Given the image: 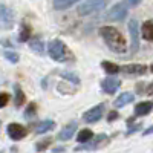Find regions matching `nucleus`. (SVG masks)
Instances as JSON below:
<instances>
[{
  "label": "nucleus",
  "instance_id": "1",
  "mask_svg": "<svg viewBox=\"0 0 153 153\" xmlns=\"http://www.w3.org/2000/svg\"><path fill=\"white\" fill-rule=\"evenodd\" d=\"M100 35L103 37V40L106 42V45L117 54H124L127 51V45L124 37L121 35V32L118 29H115L112 26H103L100 28Z\"/></svg>",
  "mask_w": 153,
  "mask_h": 153
},
{
  "label": "nucleus",
  "instance_id": "2",
  "mask_svg": "<svg viewBox=\"0 0 153 153\" xmlns=\"http://www.w3.org/2000/svg\"><path fill=\"white\" fill-rule=\"evenodd\" d=\"M49 55L52 60H55L58 63H66V61H71L74 58L69 48L61 40H52L49 43Z\"/></svg>",
  "mask_w": 153,
  "mask_h": 153
},
{
  "label": "nucleus",
  "instance_id": "3",
  "mask_svg": "<svg viewBox=\"0 0 153 153\" xmlns=\"http://www.w3.org/2000/svg\"><path fill=\"white\" fill-rule=\"evenodd\" d=\"M107 3V0H87L83 5L78 6V14L80 16H89L97 11H101Z\"/></svg>",
  "mask_w": 153,
  "mask_h": 153
},
{
  "label": "nucleus",
  "instance_id": "4",
  "mask_svg": "<svg viewBox=\"0 0 153 153\" xmlns=\"http://www.w3.org/2000/svg\"><path fill=\"white\" fill-rule=\"evenodd\" d=\"M14 25V12L8 6L0 5V28L2 29H11Z\"/></svg>",
  "mask_w": 153,
  "mask_h": 153
},
{
  "label": "nucleus",
  "instance_id": "5",
  "mask_svg": "<svg viewBox=\"0 0 153 153\" xmlns=\"http://www.w3.org/2000/svg\"><path fill=\"white\" fill-rule=\"evenodd\" d=\"M127 16V6L124 3H117L115 6H112V9L106 14V20H123Z\"/></svg>",
  "mask_w": 153,
  "mask_h": 153
},
{
  "label": "nucleus",
  "instance_id": "6",
  "mask_svg": "<svg viewBox=\"0 0 153 153\" xmlns=\"http://www.w3.org/2000/svg\"><path fill=\"white\" fill-rule=\"evenodd\" d=\"M129 32L132 37V54H135L139 46V29H138V22L135 19L129 22Z\"/></svg>",
  "mask_w": 153,
  "mask_h": 153
},
{
  "label": "nucleus",
  "instance_id": "7",
  "mask_svg": "<svg viewBox=\"0 0 153 153\" xmlns=\"http://www.w3.org/2000/svg\"><path fill=\"white\" fill-rule=\"evenodd\" d=\"M103 113H104V104H100V106L87 110L84 113V121L86 123H97V121H100L101 117H103Z\"/></svg>",
  "mask_w": 153,
  "mask_h": 153
},
{
  "label": "nucleus",
  "instance_id": "8",
  "mask_svg": "<svg viewBox=\"0 0 153 153\" xmlns=\"http://www.w3.org/2000/svg\"><path fill=\"white\" fill-rule=\"evenodd\" d=\"M8 135L12 138V139H22V138H25L26 136V129L22 126V124H17V123H14V124H9L8 126Z\"/></svg>",
  "mask_w": 153,
  "mask_h": 153
},
{
  "label": "nucleus",
  "instance_id": "9",
  "mask_svg": "<svg viewBox=\"0 0 153 153\" xmlns=\"http://www.w3.org/2000/svg\"><path fill=\"white\" fill-rule=\"evenodd\" d=\"M120 71H123L124 74H130V75H143L147 72V66L144 65H127L120 68Z\"/></svg>",
  "mask_w": 153,
  "mask_h": 153
},
{
  "label": "nucleus",
  "instance_id": "10",
  "mask_svg": "<svg viewBox=\"0 0 153 153\" xmlns=\"http://www.w3.org/2000/svg\"><path fill=\"white\" fill-rule=\"evenodd\" d=\"M120 84H121V81L117 80V78H106L101 86H103V91L106 94H113V92H117V89L120 87Z\"/></svg>",
  "mask_w": 153,
  "mask_h": 153
},
{
  "label": "nucleus",
  "instance_id": "11",
  "mask_svg": "<svg viewBox=\"0 0 153 153\" xmlns=\"http://www.w3.org/2000/svg\"><path fill=\"white\" fill-rule=\"evenodd\" d=\"M75 129H76V123H69L65 129L58 133V139L60 141H66V139L72 138V135L75 133Z\"/></svg>",
  "mask_w": 153,
  "mask_h": 153
},
{
  "label": "nucleus",
  "instance_id": "12",
  "mask_svg": "<svg viewBox=\"0 0 153 153\" xmlns=\"http://www.w3.org/2000/svg\"><path fill=\"white\" fill-rule=\"evenodd\" d=\"M141 32H143V37L146 38V40L153 42V19L144 22L143 28H141Z\"/></svg>",
  "mask_w": 153,
  "mask_h": 153
},
{
  "label": "nucleus",
  "instance_id": "13",
  "mask_svg": "<svg viewBox=\"0 0 153 153\" xmlns=\"http://www.w3.org/2000/svg\"><path fill=\"white\" fill-rule=\"evenodd\" d=\"M152 109H153V104L150 103V101H143V103L136 104V107H135V115H138V117H143V115H147Z\"/></svg>",
  "mask_w": 153,
  "mask_h": 153
},
{
  "label": "nucleus",
  "instance_id": "14",
  "mask_svg": "<svg viewBox=\"0 0 153 153\" xmlns=\"http://www.w3.org/2000/svg\"><path fill=\"white\" fill-rule=\"evenodd\" d=\"M133 98H135L133 94H130V92H124L123 95H120V97L117 98V101H115V107H124L126 104L132 103Z\"/></svg>",
  "mask_w": 153,
  "mask_h": 153
},
{
  "label": "nucleus",
  "instance_id": "15",
  "mask_svg": "<svg viewBox=\"0 0 153 153\" xmlns=\"http://www.w3.org/2000/svg\"><path fill=\"white\" fill-rule=\"evenodd\" d=\"M54 127H55V123H54V121H43V123H40V124L37 126L35 133H38V135L46 133V132H49V130H52Z\"/></svg>",
  "mask_w": 153,
  "mask_h": 153
},
{
  "label": "nucleus",
  "instance_id": "16",
  "mask_svg": "<svg viewBox=\"0 0 153 153\" xmlns=\"http://www.w3.org/2000/svg\"><path fill=\"white\" fill-rule=\"evenodd\" d=\"M107 141H109V138H107L106 135H98V136L95 138V143H94L92 146H86V147H81V149H98V147H101V146H106ZM81 149H80V150H81Z\"/></svg>",
  "mask_w": 153,
  "mask_h": 153
},
{
  "label": "nucleus",
  "instance_id": "17",
  "mask_svg": "<svg viewBox=\"0 0 153 153\" xmlns=\"http://www.w3.org/2000/svg\"><path fill=\"white\" fill-rule=\"evenodd\" d=\"M78 0H54V8L55 9H68L74 3H76Z\"/></svg>",
  "mask_w": 153,
  "mask_h": 153
},
{
  "label": "nucleus",
  "instance_id": "18",
  "mask_svg": "<svg viewBox=\"0 0 153 153\" xmlns=\"http://www.w3.org/2000/svg\"><path fill=\"white\" fill-rule=\"evenodd\" d=\"M29 48L34 51V52H37L38 55H42V54L45 52V49H43V42L38 40V38H34V40H31Z\"/></svg>",
  "mask_w": 153,
  "mask_h": 153
},
{
  "label": "nucleus",
  "instance_id": "19",
  "mask_svg": "<svg viewBox=\"0 0 153 153\" xmlns=\"http://www.w3.org/2000/svg\"><path fill=\"white\" fill-rule=\"evenodd\" d=\"M94 138V133H92V130H89V129H84V130H81L80 133H78V143H81V144H84V143H87V141H91V139Z\"/></svg>",
  "mask_w": 153,
  "mask_h": 153
},
{
  "label": "nucleus",
  "instance_id": "20",
  "mask_svg": "<svg viewBox=\"0 0 153 153\" xmlns=\"http://www.w3.org/2000/svg\"><path fill=\"white\" fill-rule=\"evenodd\" d=\"M14 91H16V106H17V107H20V106L25 103V100H26V98H25V94H23V91L20 89V86H19V84H16V86H14Z\"/></svg>",
  "mask_w": 153,
  "mask_h": 153
},
{
  "label": "nucleus",
  "instance_id": "21",
  "mask_svg": "<svg viewBox=\"0 0 153 153\" xmlns=\"http://www.w3.org/2000/svg\"><path fill=\"white\" fill-rule=\"evenodd\" d=\"M104 68V71L107 74H117L120 72V66L118 65H115V63H110V61H103V65H101Z\"/></svg>",
  "mask_w": 153,
  "mask_h": 153
},
{
  "label": "nucleus",
  "instance_id": "22",
  "mask_svg": "<svg viewBox=\"0 0 153 153\" xmlns=\"http://www.w3.org/2000/svg\"><path fill=\"white\" fill-rule=\"evenodd\" d=\"M31 37V26L29 25H22V32H20V40L26 42Z\"/></svg>",
  "mask_w": 153,
  "mask_h": 153
},
{
  "label": "nucleus",
  "instance_id": "23",
  "mask_svg": "<svg viewBox=\"0 0 153 153\" xmlns=\"http://www.w3.org/2000/svg\"><path fill=\"white\" fill-rule=\"evenodd\" d=\"M61 76H63V78H66V80H69V81H72V83H75V84L80 83L78 75H75L72 72H61Z\"/></svg>",
  "mask_w": 153,
  "mask_h": 153
},
{
  "label": "nucleus",
  "instance_id": "24",
  "mask_svg": "<svg viewBox=\"0 0 153 153\" xmlns=\"http://www.w3.org/2000/svg\"><path fill=\"white\" fill-rule=\"evenodd\" d=\"M3 57H5L8 61H11V63H17V61H19V55H17L16 52H9V51H6V52L3 54Z\"/></svg>",
  "mask_w": 153,
  "mask_h": 153
},
{
  "label": "nucleus",
  "instance_id": "25",
  "mask_svg": "<svg viewBox=\"0 0 153 153\" xmlns=\"http://www.w3.org/2000/svg\"><path fill=\"white\" fill-rule=\"evenodd\" d=\"M51 143H52V139H51V138H46V139H43L42 143H38V144L35 146V149H37V150H45L46 147L51 146Z\"/></svg>",
  "mask_w": 153,
  "mask_h": 153
},
{
  "label": "nucleus",
  "instance_id": "26",
  "mask_svg": "<svg viewBox=\"0 0 153 153\" xmlns=\"http://www.w3.org/2000/svg\"><path fill=\"white\" fill-rule=\"evenodd\" d=\"M34 113H35V103H31L29 107L26 109V112H25V117H28V118H29V117H32Z\"/></svg>",
  "mask_w": 153,
  "mask_h": 153
},
{
  "label": "nucleus",
  "instance_id": "27",
  "mask_svg": "<svg viewBox=\"0 0 153 153\" xmlns=\"http://www.w3.org/2000/svg\"><path fill=\"white\" fill-rule=\"evenodd\" d=\"M8 101H9V97L6 94H0V109L5 107L8 104Z\"/></svg>",
  "mask_w": 153,
  "mask_h": 153
},
{
  "label": "nucleus",
  "instance_id": "28",
  "mask_svg": "<svg viewBox=\"0 0 153 153\" xmlns=\"http://www.w3.org/2000/svg\"><path fill=\"white\" fill-rule=\"evenodd\" d=\"M118 117H120V115H118V112H110V113H109V118H107V120H109V121L112 123V121H115V120H117Z\"/></svg>",
  "mask_w": 153,
  "mask_h": 153
},
{
  "label": "nucleus",
  "instance_id": "29",
  "mask_svg": "<svg viewBox=\"0 0 153 153\" xmlns=\"http://www.w3.org/2000/svg\"><path fill=\"white\" fill-rule=\"evenodd\" d=\"M126 2H127V5H130V6H136V5L141 3V0H126Z\"/></svg>",
  "mask_w": 153,
  "mask_h": 153
},
{
  "label": "nucleus",
  "instance_id": "30",
  "mask_svg": "<svg viewBox=\"0 0 153 153\" xmlns=\"http://www.w3.org/2000/svg\"><path fill=\"white\" fill-rule=\"evenodd\" d=\"M147 94H149V95H153V83L147 87Z\"/></svg>",
  "mask_w": 153,
  "mask_h": 153
},
{
  "label": "nucleus",
  "instance_id": "31",
  "mask_svg": "<svg viewBox=\"0 0 153 153\" xmlns=\"http://www.w3.org/2000/svg\"><path fill=\"white\" fill-rule=\"evenodd\" d=\"M150 133H153V126H152V127H149V129L144 132V135H150Z\"/></svg>",
  "mask_w": 153,
  "mask_h": 153
},
{
  "label": "nucleus",
  "instance_id": "32",
  "mask_svg": "<svg viewBox=\"0 0 153 153\" xmlns=\"http://www.w3.org/2000/svg\"><path fill=\"white\" fill-rule=\"evenodd\" d=\"M61 150H65V147H57L55 149V152H61Z\"/></svg>",
  "mask_w": 153,
  "mask_h": 153
},
{
  "label": "nucleus",
  "instance_id": "33",
  "mask_svg": "<svg viewBox=\"0 0 153 153\" xmlns=\"http://www.w3.org/2000/svg\"><path fill=\"white\" fill-rule=\"evenodd\" d=\"M152 71H153V65H152Z\"/></svg>",
  "mask_w": 153,
  "mask_h": 153
}]
</instances>
